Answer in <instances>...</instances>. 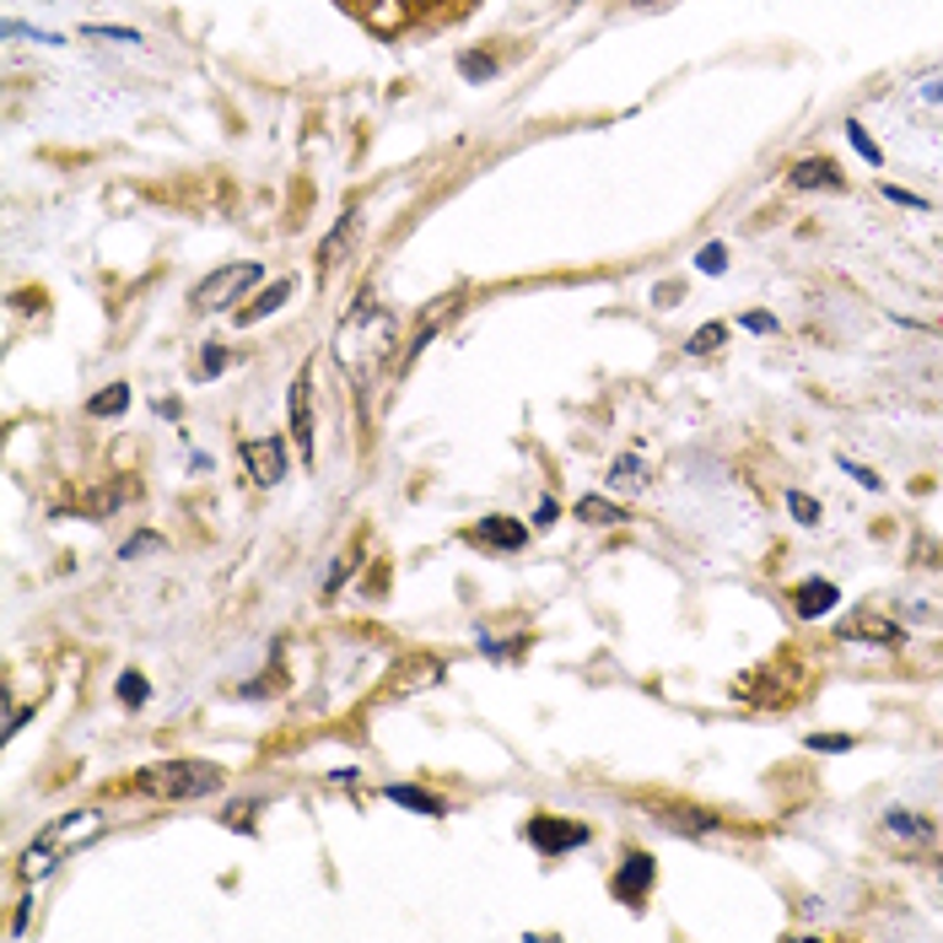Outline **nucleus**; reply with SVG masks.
Listing matches in <instances>:
<instances>
[{
    "label": "nucleus",
    "instance_id": "nucleus-2",
    "mask_svg": "<svg viewBox=\"0 0 943 943\" xmlns=\"http://www.w3.org/2000/svg\"><path fill=\"white\" fill-rule=\"evenodd\" d=\"M141 787L167 798V803L211 798V792H221V766H211V761H162V766L141 772Z\"/></svg>",
    "mask_w": 943,
    "mask_h": 943
},
{
    "label": "nucleus",
    "instance_id": "nucleus-5",
    "mask_svg": "<svg viewBox=\"0 0 943 943\" xmlns=\"http://www.w3.org/2000/svg\"><path fill=\"white\" fill-rule=\"evenodd\" d=\"M652 852H630L626 863H621V874L610 879V895L621 901V906H641L647 901V890H652Z\"/></svg>",
    "mask_w": 943,
    "mask_h": 943
},
{
    "label": "nucleus",
    "instance_id": "nucleus-3",
    "mask_svg": "<svg viewBox=\"0 0 943 943\" xmlns=\"http://www.w3.org/2000/svg\"><path fill=\"white\" fill-rule=\"evenodd\" d=\"M265 281V265L259 259H238V265H221V270H211L194 292H189V308L194 314H221V308H232L249 286H259Z\"/></svg>",
    "mask_w": 943,
    "mask_h": 943
},
{
    "label": "nucleus",
    "instance_id": "nucleus-19",
    "mask_svg": "<svg viewBox=\"0 0 943 943\" xmlns=\"http://www.w3.org/2000/svg\"><path fill=\"white\" fill-rule=\"evenodd\" d=\"M723 340H728V323H701V329L685 340V351H690V356H712Z\"/></svg>",
    "mask_w": 943,
    "mask_h": 943
},
{
    "label": "nucleus",
    "instance_id": "nucleus-29",
    "mask_svg": "<svg viewBox=\"0 0 943 943\" xmlns=\"http://www.w3.org/2000/svg\"><path fill=\"white\" fill-rule=\"evenodd\" d=\"M459 71H464L470 81H490V76H496V60H490V54H464Z\"/></svg>",
    "mask_w": 943,
    "mask_h": 943
},
{
    "label": "nucleus",
    "instance_id": "nucleus-1",
    "mask_svg": "<svg viewBox=\"0 0 943 943\" xmlns=\"http://www.w3.org/2000/svg\"><path fill=\"white\" fill-rule=\"evenodd\" d=\"M388 345H394V318L383 314L372 297H356V308L345 314L340 334H334V356H340L356 378H367V372L388 356Z\"/></svg>",
    "mask_w": 943,
    "mask_h": 943
},
{
    "label": "nucleus",
    "instance_id": "nucleus-33",
    "mask_svg": "<svg viewBox=\"0 0 943 943\" xmlns=\"http://www.w3.org/2000/svg\"><path fill=\"white\" fill-rule=\"evenodd\" d=\"M744 329H750V334H777V318L772 314H744Z\"/></svg>",
    "mask_w": 943,
    "mask_h": 943
},
{
    "label": "nucleus",
    "instance_id": "nucleus-37",
    "mask_svg": "<svg viewBox=\"0 0 943 943\" xmlns=\"http://www.w3.org/2000/svg\"><path fill=\"white\" fill-rule=\"evenodd\" d=\"M416 5H426V0H416Z\"/></svg>",
    "mask_w": 943,
    "mask_h": 943
},
{
    "label": "nucleus",
    "instance_id": "nucleus-14",
    "mask_svg": "<svg viewBox=\"0 0 943 943\" xmlns=\"http://www.w3.org/2000/svg\"><path fill=\"white\" fill-rule=\"evenodd\" d=\"M92 830H98V814H92V808H81V814H65V819H60V825H54L43 841H49V846H71V841H81V836H92Z\"/></svg>",
    "mask_w": 943,
    "mask_h": 943
},
{
    "label": "nucleus",
    "instance_id": "nucleus-16",
    "mask_svg": "<svg viewBox=\"0 0 943 943\" xmlns=\"http://www.w3.org/2000/svg\"><path fill=\"white\" fill-rule=\"evenodd\" d=\"M125 410H130V388H125V383H109L103 394L87 399V416H92V421H109V416H125Z\"/></svg>",
    "mask_w": 943,
    "mask_h": 943
},
{
    "label": "nucleus",
    "instance_id": "nucleus-18",
    "mask_svg": "<svg viewBox=\"0 0 943 943\" xmlns=\"http://www.w3.org/2000/svg\"><path fill=\"white\" fill-rule=\"evenodd\" d=\"M663 825H668V830H690V836H717V819L701 814V808H668Z\"/></svg>",
    "mask_w": 943,
    "mask_h": 943
},
{
    "label": "nucleus",
    "instance_id": "nucleus-12",
    "mask_svg": "<svg viewBox=\"0 0 943 943\" xmlns=\"http://www.w3.org/2000/svg\"><path fill=\"white\" fill-rule=\"evenodd\" d=\"M836 599H841V588H836V583H825V577H819V583H803V588H792V610H798L803 621L825 615V610H830Z\"/></svg>",
    "mask_w": 943,
    "mask_h": 943
},
{
    "label": "nucleus",
    "instance_id": "nucleus-24",
    "mask_svg": "<svg viewBox=\"0 0 943 943\" xmlns=\"http://www.w3.org/2000/svg\"><path fill=\"white\" fill-rule=\"evenodd\" d=\"M696 270H701V276H723V270H728V249H723V243H706V249L696 254Z\"/></svg>",
    "mask_w": 943,
    "mask_h": 943
},
{
    "label": "nucleus",
    "instance_id": "nucleus-11",
    "mask_svg": "<svg viewBox=\"0 0 943 943\" xmlns=\"http://www.w3.org/2000/svg\"><path fill=\"white\" fill-rule=\"evenodd\" d=\"M884 830L901 836V841H917V846L939 836V825H933L928 814H917V808H884Z\"/></svg>",
    "mask_w": 943,
    "mask_h": 943
},
{
    "label": "nucleus",
    "instance_id": "nucleus-32",
    "mask_svg": "<svg viewBox=\"0 0 943 943\" xmlns=\"http://www.w3.org/2000/svg\"><path fill=\"white\" fill-rule=\"evenodd\" d=\"M221 367H227V351H221V345H205V351H200V372H205V378H216Z\"/></svg>",
    "mask_w": 943,
    "mask_h": 943
},
{
    "label": "nucleus",
    "instance_id": "nucleus-27",
    "mask_svg": "<svg viewBox=\"0 0 943 943\" xmlns=\"http://www.w3.org/2000/svg\"><path fill=\"white\" fill-rule=\"evenodd\" d=\"M0 33H5V38H38V43H65L60 33H43V27H27V22H16V16H11V22H5Z\"/></svg>",
    "mask_w": 943,
    "mask_h": 943
},
{
    "label": "nucleus",
    "instance_id": "nucleus-9",
    "mask_svg": "<svg viewBox=\"0 0 943 943\" xmlns=\"http://www.w3.org/2000/svg\"><path fill=\"white\" fill-rule=\"evenodd\" d=\"M841 636H852V641H874V647H901V641H906L901 621H884V615H874V610L841 621Z\"/></svg>",
    "mask_w": 943,
    "mask_h": 943
},
{
    "label": "nucleus",
    "instance_id": "nucleus-10",
    "mask_svg": "<svg viewBox=\"0 0 943 943\" xmlns=\"http://www.w3.org/2000/svg\"><path fill=\"white\" fill-rule=\"evenodd\" d=\"M792 189H846V178L836 173V162H825V157H803V162H792Z\"/></svg>",
    "mask_w": 943,
    "mask_h": 943
},
{
    "label": "nucleus",
    "instance_id": "nucleus-4",
    "mask_svg": "<svg viewBox=\"0 0 943 943\" xmlns=\"http://www.w3.org/2000/svg\"><path fill=\"white\" fill-rule=\"evenodd\" d=\"M528 841H534V852H545V857H561V852H577V846H588V841H594V830H588V825H577V819L534 814V819H528Z\"/></svg>",
    "mask_w": 943,
    "mask_h": 943
},
{
    "label": "nucleus",
    "instance_id": "nucleus-7",
    "mask_svg": "<svg viewBox=\"0 0 943 943\" xmlns=\"http://www.w3.org/2000/svg\"><path fill=\"white\" fill-rule=\"evenodd\" d=\"M292 432H297L303 464H314V372H303L292 383Z\"/></svg>",
    "mask_w": 943,
    "mask_h": 943
},
{
    "label": "nucleus",
    "instance_id": "nucleus-21",
    "mask_svg": "<svg viewBox=\"0 0 943 943\" xmlns=\"http://www.w3.org/2000/svg\"><path fill=\"white\" fill-rule=\"evenodd\" d=\"M846 141H852V152H857V157L868 162V167H879V162H884V152H879V141H874V136H868V130H863L857 119L846 125Z\"/></svg>",
    "mask_w": 943,
    "mask_h": 943
},
{
    "label": "nucleus",
    "instance_id": "nucleus-23",
    "mask_svg": "<svg viewBox=\"0 0 943 943\" xmlns=\"http://www.w3.org/2000/svg\"><path fill=\"white\" fill-rule=\"evenodd\" d=\"M787 512H792V518H798V523H803V528H814V523H819V512H825V507H819V501H814V496H803V490H787Z\"/></svg>",
    "mask_w": 943,
    "mask_h": 943
},
{
    "label": "nucleus",
    "instance_id": "nucleus-17",
    "mask_svg": "<svg viewBox=\"0 0 943 943\" xmlns=\"http://www.w3.org/2000/svg\"><path fill=\"white\" fill-rule=\"evenodd\" d=\"M577 518H583V523H604V528L626 523V512H621L615 501H604V496H583V501H577Z\"/></svg>",
    "mask_w": 943,
    "mask_h": 943
},
{
    "label": "nucleus",
    "instance_id": "nucleus-25",
    "mask_svg": "<svg viewBox=\"0 0 943 943\" xmlns=\"http://www.w3.org/2000/svg\"><path fill=\"white\" fill-rule=\"evenodd\" d=\"M857 739L852 734H808V750H819V755H846Z\"/></svg>",
    "mask_w": 943,
    "mask_h": 943
},
{
    "label": "nucleus",
    "instance_id": "nucleus-15",
    "mask_svg": "<svg viewBox=\"0 0 943 943\" xmlns=\"http://www.w3.org/2000/svg\"><path fill=\"white\" fill-rule=\"evenodd\" d=\"M286 297H292V281H270V286H265V292H259V297H254L249 308H238V323H254V318H270V314H276V308H281V303H286Z\"/></svg>",
    "mask_w": 943,
    "mask_h": 943
},
{
    "label": "nucleus",
    "instance_id": "nucleus-20",
    "mask_svg": "<svg viewBox=\"0 0 943 943\" xmlns=\"http://www.w3.org/2000/svg\"><path fill=\"white\" fill-rule=\"evenodd\" d=\"M119 701H125L130 712H136V706H146V701H152V685H146V674H136V668H130V674H119Z\"/></svg>",
    "mask_w": 943,
    "mask_h": 943
},
{
    "label": "nucleus",
    "instance_id": "nucleus-31",
    "mask_svg": "<svg viewBox=\"0 0 943 943\" xmlns=\"http://www.w3.org/2000/svg\"><path fill=\"white\" fill-rule=\"evenodd\" d=\"M884 200H895V205H906V211H928V200L912 194V189H901V183H884Z\"/></svg>",
    "mask_w": 943,
    "mask_h": 943
},
{
    "label": "nucleus",
    "instance_id": "nucleus-36",
    "mask_svg": "<svg viewBox=\"0 0 943 943\" xmlns=\"http://www.w3.org/2000/svg\"><path fill=\"white\" fill-rule=\"evenodd\" d=\"M636 5H668V0H636Z\"/></svg>",
    "mask_w": 943,
    "mask_h": 943
},
{
    "label": "nucleus",
    "instance_id": "nucleus-34",
    "mask_svg": "<svg viewBox=\"0 0 943 943\" xmlns=\"http://www.w3.org/2000/svg\"><path fill=\"white\" fill-rule=\"evenodd\" d=\"M556 518H561V507H556V501L545 496V501H539V512H534V523H539V528H550Z\"/></svg>",
    "mask_w": 943,
    "mask_h": 943
},
{
    "label": "nucleus",
    "instance_id": "nucleus-28",
    "mask_svg": "<svg viewBox=\"0 0 943 943\" xmlns=\"http://www.w3.org/2000/svg\"><path fill=\"white\" fill-rule=\"evenodd\" d=\"M87 38H114V43H141V33L136 27H109V22H92V27H81Z\"/></svg>",
    "mask_w": 943,
    "mask_h": 943
},
{
    "label": "nucleus",
    "instance_id": "nucleus-8",
    "mask_svg": "<svg viewBox=\"0 0 943 943\" xmlns=\"http://www.w3.org/2000/svg\"><path fill=\"white\" fill-rule=\"evenodd\" d=\"M470 539L480 545V550H507V556H512V550H523V545H528V528H523V523H512V518H501V512H490V518H480V523H474Z\"/></svg>",
    "mask_w": 943,
    "mask_h": 943
},
{
    "label": "nucleus",
    "instance_id": "nucleus-26",
    "mask_svg": "<svg viewBox=\"0 0 943 943\" xmlns=\"http://www.w3.org/2000/svg\"><path fill=\"white\" fill-rule=\"evenodd\" d=\"M152 550H167V539H162V534H136V539L119 550V561H136V556H152Z\"/></svg>",
    "mask_w": 943,
    "mask_h": 943
},
{
    "label": "nucleus",
    "instance_id": "nucleus-30",
    "mask_svg": "<svg viewBox=\"0 0 943 943\" xmlns=\"http://www.w3.org/2000/svg\"><path fill=\"white\" fill-rule=\"evenodd\" d=\"M836 464H841V470L852 474V480H857V485H863V490H884V480H879V474L868 470V464H857V459H846V454H841V459H836Z\"/></svg>",
    "mask_w": 943,
    "mask_h": 943
},
{
    "label": "nucleus",
    "instance_id": "nucleus-13",
    "mask_svg": "<svg viewBox=\"0 0 943 943\" xmlns=\"http://www.w3.org/2000/svg\"><path fill=\"white\" fill-rule=\"evenodd\" d=\"M383 798L388 803H399V808H416V814H432V819H443L448 814V803L443 798H432V792H421V787H383Z\"/></svg>",
    "mask_w": 943,
    "mask_h": 943
},
{
    "label": "nucleus",
    "instance_id": "nucleus-6",
    "mask_svg": "<svg viewBox=\"0 0 943 943\" xmlns=\"http://www.w3.org/2000/svg\"><path fill=\"white\" fill-rule=\"evenodd\" d=\"M243 464H249L254 485H276L286 474V443L281 437H254V443H243Z\"/></svg>",
    "mask_w": 943,
    "mask_h": 943
},
{
    "label": "nucleus",
    "instance_id": "nucleus-35",
    "mask_svg": "<svg viewBox=\"0 0 943 943\" xmlns=\"http://www.w3.org/2000/svg\"><path fill=\"white\" fill-rule=\"evenodd\" d=\"M922 98H933V103H939V98H943V81H928V87H922Z\"/></svg>",
    "mask_w": 943,
    "mask_h": 943
},
{
    "label": "nucleus",
    "instance_id": "nucleus-22",
    "mask_svg": "<svg viewBox=\"0 0 943 943\" xmlns=\"http://www.w3.org/2000/svg\"><path fill=\"white\" fill-rule=\"evenodd\" d=\"M647 480V464L636 459V454H621L615 464H610V485H641Z\"/></svg>",
    "mask_w": 943,
    "mask_h": 943
}]
</instances>
